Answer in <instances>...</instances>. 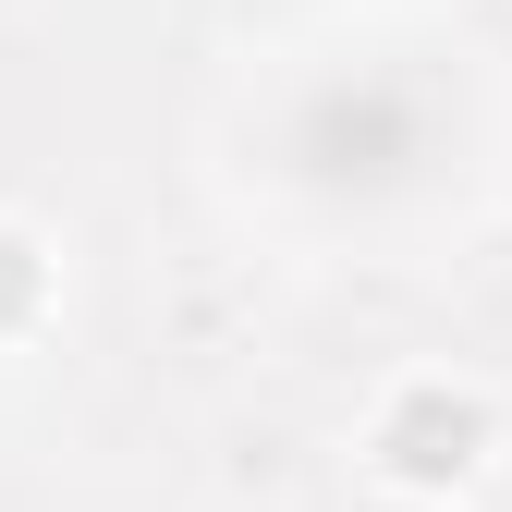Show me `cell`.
<instances>
[{
	"mask_svg": "<svg viewBox=\"0 0 512 512\" xmlns=\"http://www.w3.org/2000/svg\"><path fill=\"white\" fill-rule=\"evenodd\" d=\"M464 439H476V415H464V403H452V415L415 403V415H403V464H415V476H439V464H464Z\"/></svg>",
	"mask_w": 512,
	"mask_h": 512,
	"instance_id": "obj_1",
	"label": "cell"
}]
</instances>
